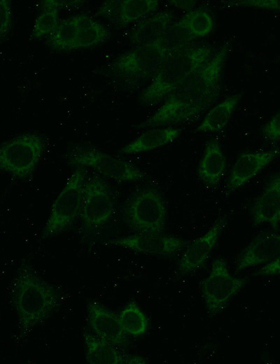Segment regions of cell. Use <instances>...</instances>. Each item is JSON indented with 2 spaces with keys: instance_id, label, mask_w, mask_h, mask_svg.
Segmentation results:
<instances>
[{
  "instance_id": "1",
  "label": "cell",
  "mask_w": 280,
  "mask_h": 364,
  "mask_svg": "<svg viewBox=\"0 0 280 364\" xmlns=\"http://www.w3.org/2000/svg\"><path fill=\"white\" fill-rule=\"evenodd\" d=\"M225 43L202 67L183 81L150 116L136 126L138 129L177 125L193 121L216 101L229 52Z\"/></svg>"
},
{
  "instance_id": "2",
  "label": "cell",
  "mask_w": 280,
  "mask_h": 364,
  "mask_svg": "<svg viewBox=\"0 0 280 364\" xmlns=\"http://www.w3.org/2000/svg\"><path fill=\"white\" fill-rule=\"evenodd\" d=\"M10 298L23 337L48 318L60 300L56 288L28 265L21 267L14 277Z\"/></svg>"
},
{
  "instance_id": "3",
  "label": "cell",
  "mask_w": 280,
  "mask_h": 364,
  "mask_svg": "<svg viewBox=\"0 0 280 364\" xmlns=\"http://www.w3.org/2000/svg\"><path fill=\"white\" fill-rule=\"evenodd\" d=\"M210 45L201 44L169 54L150 83L141 94L140 101L153 105L167 97L188 76L204 65L214 55Z\"/></svg>"
},
{
  "instance_id": "4",
  "label": "cell",
  "mask_w": 280,
  "mask_h": 364,
  "mask_svg": "<svg viewBox=\"0 0 280 364\" xmlns=\"http://www.w3.org/2000/svg\"><path fill=\"white\" fill-rule=\"evenodd\" d=\"M86 172L77 168L54 200L42 230V237L55 236L70 227L80 217Z\"/></svg>"
},
{
  "instance_id": "5",
  "label": "cell",
  "mask_w": 280,
  "mask_h": 364,
  "mask_svg": "<svg viewBox=\"0 0 280 364\" xmlns=\"http://www.w3.org/2000/svg\"><path fill=\"white\" fill-rule=\"evenodd\" d=\"M124 215L127 225L136 233L161 234L165 227L166 204L157 189L143 188L128 198Z\"/></svg>"
},
{
  "instance_id": "6",
  "label": "cell",
  "mask_w": 280,
  "mask_h": 364,
  "mask_svg": "<svg viewBox=\"0 0 280 364\" xmlns=\"http://www.w3.org/2000/svg\"><path fill=\"white\" fill-rule=\"evenodd\" d=\"M44 149V139L38 133L25 132L14 136L1 146V169L14 178H27L35 171Z\"/></svg>"
},
{
  "instance_id": "7",
  "label": "cell",
  "mask_w": 280,
  "mask_h": 364,
  "mask_svg": "<svg viewBox=\"0 0 280 364\" xmlns=\"http://www.w3.org/2000/svg\"><path fill=\"white\" fill-rule=\"evenodd\" d=\"M66 162L78 168L87 167L118 182L142 180L145 174L136 166L92 146H77L66 155Z\"/></svg>"
},
{
  "instance_id": "8",
  "label": "cell",
  "mask_w": 280,
  "mask_h": 364,
  "mask_svg": "<svg viewBox=\"0 0 280 364\" xmlns=\"http://www.w3.org/2000/svg\"><path fill=\"white\" fill-rule=\"evenodd\" d=\"M167 55L158 39L119 55L110 64V69L122 79L135 83L153 78Z\"/></svg>"
},
{
  "instance_id": "9",
  "label": "cell",
  "mask_w": 280,
  "mask_h": 364,
  "mask_svg": "<svg viewBox=\"0 0 280 364\" xmlns=\"http://www.w3.org/2000/svg\"><path fill=\"white\" fill-rule=\"evenodd\" d=\"M246 284V279L231 274L223 258L215 259L208 275L202 281L201 293L207 313H220Z\"/></svg>"
},
{
  "instance_id": "10",
  "label": "cell",
  "mask_w": 280,
  "mask_h": 364,
  "mask_svg": "<svg viewBox=\"0 0 280 364\" xmlns=\"http://www.w3.org/2000/svg\"><path fill=\"white\" fill-rule=\"evenodd\" d=\"M115 211L112 191L106 181L98 174L87 176L80 218L87 230L106 224Z\"/></svg>"
},
{
  "instance_id": "11",
  "label": "cell",
  "mask_w": 280,
  "mask_h": 364,
  "mask_svg": "<svg viewBox=\"0 0 280 364\" xmlns=\"http://www.w3.org/2000/svg\"><path fill=\"white\" fill-rule=\"evenodd\" d=\"M106 244L146 255L172 256L183 248L185 241L181 238L163 233H135L108 241Z\"/></svg>"
},
{
  "instance_id": "12",
  "label": "cell",
  "mask_w": 280,
  "mask_h": 364,
  "mask_svg": "<svg viewBox=\"0 0 280 364\" xmlns=\"http://www.w3.org/2000/svg\"><path fill=\"white\" fill-rule=\"evenodd\" d=\"M224 218L217 219L202 235L190 242L183 252L178 265L183 274L194 272L202 267L226 226Z\"/></svg>"
},
{
  "instance_id": "13",
  "label": "cell",
  "mask_w": 280,
  "mask_h": 364,
  "mask_svg": "<svg viewBox=\"0 0 280 364\" xmlns=\"http://www.w3.org/2000/svg\"><path fill=\"white\" fill-rule=\"evenodd\" d=\"M280 155L278 149L248 151L235 160L227 179L228 192L243 186Z\"/></svg>"
},
{
  "instance_id": "14",
  "label": "cell",
  "mask_w": 280,
  "mask_h": 364,
  "mask_svg": "<svg viewBox=\"0 0 280 364\" xmlns=\"http://www.w3.org/2000/svg\"><path fill=\"white\" fill-rule=\"evenodd\" d=\"M88 322L92 332L99 338L116 346H123L127 342L119 318L114 312L97 301H91L87 309Z\"/></svg>"
},
{
  "instance_id": "15",
  "label": "cell",
  "mask_w": 280,
  "mask_h": 364,
  "mask_svg": "<svg viewBox=\"0 0 280 364\" xmlns=\"http://www.w3.org/2000/svg\"><path fill=\"white\" fill-rule=\"evenodd\" d=\"M280 255V234L261 235L251 241L241 252L236 264L237 270H243L267 264Z\"/></svg>"
},
{
  "instance_id": "16",
  "label": "cell",
  "mask_w": 280,
  "mask_h": 364,
  "mask_svg": "<svg viewBox=\"0 0 280 364\" xmlns=\"http://www.w3.org/2000/svg\"><path fill=\"white\" fill-rule=\"evenodd\" d=\"M226 170V160L217 139L209 141L197 169L199 178L207 186H218Z\"/></svg>"
},
{
  "instance_id": "17",
  "label": "cell",
  "mask_w": 280,
  "mask_h": 364,
  "mask_svg": "<svg viewBox=\"0 0 280 364\" xmlns=\"http://www.w3.org/2000/svg\"><path fill=\"white\" fill-rule=\"evenodd\" d=\"M251 216L255 225L268 224L276 228L280 225V200L275 177L255 200Z\"/></svg>"
},
{
  "instance_id": "18",
  "label": "cell",
  "mask_w": 280,
  "mask_h": 364,
  "mask_svg": "<svg viewBox=\"0 0 280 364\" xmlns=\"http://www.w3.org/2000/svg\"><path fill=\"white\" fill-rule=\"evenodd\" d=\"M172 20L169 11H160L141 20L131 30V41L141 46L157 41L172 24Z\"/></svg>"
},
{
  "instance_id": "19",
  "label": "cell",
  "mask_w": 280,
  "mask_h": 364,
  "mask_svg": "<svg viewBox=\"0 0 280 364\" xmlns=\"http://www.w3.org/2000/svg\"><path fill=\"white\" fill-rule=\"evenodd\" d=\"M181 132V129L173 127L153 128L123 146L120 152L127 155L148 152L172 142Z\"/></svg>"
},
{
  "instance_id": "20",
  "label": "cell",
  "mask_w": 280,
  "mask_h": 364,
  "mask_svg": "<svg viewBox=\"0 0 280 364\" xmlns=\"http://www.w3.org/2000/svg\"><path fill=\"white\" fill-rule=\"evenodd\" d=\"M86 361L90 364H125L127 354L120 352L116 346L95 335H83Z\"/></svg>"
},
{
  "instance_id": "21",
  "label": "cell",
  "mask_w": 280,
  "mask_h": 364,
  "mask_svg": "<svg viewBox=\"0 0 280 364\" xmlns=\"http://www.w3.org/2000/svg\"><path fill=\"white\" fill-rule=\"evenodd\" d=\"M242 98V94H232L211 108L205 115L203 120L196 128L199 132H218L222 131Z\"/></svg>"
},
{
  "instance_id": "22",
  "label": "cell",
  "mask_w": 280,
  "mask_h": 364,
  "mask_svg": "<svg viewBox=\"0 0 280 364\" xmlns=\"http://www.w3.org/2000/svg\"><path fill=\"white\" fill-rule=\"evenodd\" d=\"M78 25V37L76 49L97 46L110 36L108 29L102 23L86 14L76 15Z\"/></svg>"
},
{
  "instance_id": "23",
  "label": "cell",
  "mask_w": 280,
  "mask_h": 364,
  "mask_svg": "<svg viewBox=\"0 0 280 364\" xmlns=\"http://www.w3.org/2000/svg\"><path fill=\"white\" fill-rule=\"evenodd\" d=\"M78 25L76 15L60 20L55 30L48 36L50 46L57 50H76Z\"/></svg>"
},
{
  "instance_id": "24",
  "label": "cell",
  "mask_w": 280,
  "mask_h": 364,
  "mask_svg": "<svg viewBox=\"0 0 280 364\" xmlns=\"http://www.w3.org/2000/svg\"><path fill=\"white\" fill-rule=\"evenodd\" d=\"M118 315L127 335L133 337H139L146 333L148 328V319L136 302H128Z\"/></svg>"
},
{
  "instance_id": "25",
  "label": "cell",
  "mask_w": 280,
  "mask_h": 364,
  "mask_svg": "<svg viewBox=\"0 0 280 364\" xmlns=\"http://www.w3.org/2000/svg\"><path fill=\"white\" fill-rule=\"evenodd\" d=\"M195 38L179 20L172 24L159 40L169 55L190 46Z\"/></svg>"
},
{
  "instance_id": "26",
  "label": "cell",
  "mask_w": 280,
  "mask_h": 364,
  "mask_svg": "<svg viewBox=\"0 0 280 364\" xmlns=\"http://www.w3.org/2000/svg\"><path fill=\"white\" fill-rule=\"evenodd\" d=\"M157 0H124L122 1L120 24H127L141 20L158 9Z\"/></svg>"
},
{
  "instance_id": "27",
  "label": "cell",
  "mask_w": 280,
  "mask_h": 364,
  "mask_svg": "<svg viewBox=\"0 0 280 364\" xmlns=\"http://www.w3.org/2000/svg\"><path fill=\"white\" fill-rule=\"evenodd\" d=\"M59 10L46 0L43 3L42 9L35 19L31 36L34 38H41L48 36L58 25Z\"/></svg>"
},
{
  "instance_id": "28",
  "label": "cell",
  "mask_w": 280,
  "mask_h": 364,
  "mask_svg": "<svg viewBox=\"0 0 280 364\" xmlns=\"http://www.w3.org/2000/svg\"><path fill=\"white\" fill-rule=\"evenodd\" d=\"M180 20L195 38H202L209 35L214 27L211 15L202 9L190 10Z\"/></svg>"
},
{
  "instance_id": "29",
  "label": "cell",
  "mask_w": 280,
  "mask_h": 364,
  "mask_svg": "<svg viewBox=\"0 0 280 364\" xmlns=\"http://www.w3.org/2000/svg\"><path fill=\"white\" fill-rule=\"evenodd\" d=\"M122 1H105L99 6L97 13L114 23L120 24Z\"/></svg>"
},
{
  "instance_id": "30",
  "label": "cell",
  "mask_w": 280,
  "mask_h": 364,
  "mask_svg": "<svg viewBox=\"0 0 280 364\" xmlns=\"http://www.w3.org/2000/svg\"><path fill=\"white\" fill-rule=\"evenodd\" d=\"M232 6L252 7L280 13V0H243L231 2Z\"/></svg>"
},
{
  "instance_id": "31",
  "label": "cell",
  "mask_w": 280,
  "mask_h": 364,
  "mask_svg": "<svg viewBox=\"0 0 280 364\" xmlns=\"http://www.w3.org/2000/svg\"><path fill=\"white\" fill-rule=\"evenodd\" d=\"M263 138L269 142L280 141V112L275 114L262 128Z\"/></svg>"
},
{
  "instance_id": "32",
  "label": "cell",
  "mask_w": 280,
  "mask_h": 364,
  "mask_svg": "<svg viewBox=\"0 0 280 364\" xmlns=\"http://www.w3.org/2000/svg\"><path fill=\"white\" fill-rule=\"evenodd\" d=\"M1 38L3 40L8 34L12 24V7L8 0L0 1Z\"/></svg>"
},
{
  "instance_id": "33",
  "label": "cell",
  "mask_w": 280,
  "mask_h": 364,
  "mask_svg": "<svg viewBox=\"0 0 280 364\" xmlns=\"http://www.w3.org/2000/svg\"><path fill=\"white\" fill-rule=\"evenodd\" d=\"M260 276H272L280 274V255L274 260L265 264L257 272Z\"/></svg>"
},
{
  "instance_id": "34",
  "label": "cell",
  "mask_w": 280,
  "mask_h": 364,
  "mask_svg": "<svg viewBox=\"0 0 280 364\" xmlns=\"http://www.w3.org/2000/svg\"><path fill=\"white\" fill-rule=\"evenodd\" d=\"M148 363V360L140 356L137 355H130L127 354L126 363H139V364H143Z\"/></svg>"
},
{
  "instance_id": "35",
  "label": "cell",
  "mask_w": 280,
  "mask_h": 364,
  "mask_svg": "<svg viewBox=\"0 0 280 364\" xmlns=\"http://www.w3.org/2000/svg\"><path fill=\"white\" fill-rule=\"evenodd\" d=\"M172 4H174V6L178 8H189L191 7L193 4H195V1H171Z\"/></svg>"
},
{
  "instance_id": "36",
  "label": "cell",
  "mask_w": 280,
  "mask_h": 364,
  "mask_svg": "<svg viewBox=\"0 0 280 364\" xmlns=\"http://www.w3.org/2000/svg\"><path fill=\"white\" fill-rule=\"evenodd\" d=\"M275 179L276 181L278 195L280 200V174L275 176Z\"/></svg>"
}]
</instances>
